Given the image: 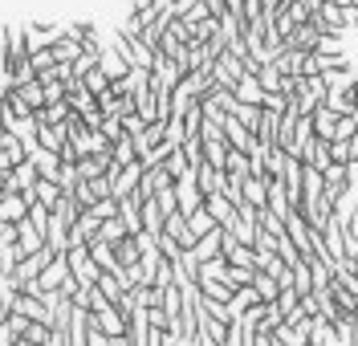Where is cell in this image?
Masks as SVG:
<instances>
[{
	"instance_id": "cell-4",
	"label": "cell",
	"mask_w": 358,
	"mask_h": 346,
	"mask_svg": "<svg viewBox=\"0 0 358 346\" xmlns=\"http://www.w3.org/2000/svg\"><path fill=\"white\" fill-rule=\"evenodd\" d=\"M176 180H179V175L171 171V167H167V163H159V167H147V171H143V184H138V196H143V200H155L159 187L176 184Z\"/></svg>"
},
{
	"instance_id": "cell-10",
	"label": "cell",
	"mask_w": 358,
	"mask_h": 346,
	"mask_svg": "<svg viewBox=\"0 0 358 346\" xmlns=\"http://www.w3.org/2000/svg\"><path fill=\"white\" fill-rule=\"evenodd\" d=\"M301 163H310V167H322V171H326V163H330V143L313 135L310 143L301 147Z\"/></svg>"
},
{
	"instance_id": "cell-16",
	"label": "cell",
	"mask_w": 358,
	"mask_h": 346,
	"mask_svg": "<svg viewBox=\"0 0 358 346\" xmlns=\"http://www.w3.org/2000/svg\"><path fill=\"white\" fill-rule=\"evenodd\" d=\"M252 285L261 289V298H265V301H277V298H281V281L268 273V269H257V281H252Z\"/></svg>"
},
{
	"instance_id": "cell-1",
	"label": "cell",
	"mask_w": 358,
	"mask_h": 346,
	"mask_svg": "<svg viewBox=\"0 0 358 346\" xmlns=\"http://www.w3.org/2000/svg\"><path fill=\"white\" fill-rule=\"evenodd\" d=\"M114 45H118V53H122V57H127L131 66L155 69L159 53H155V49H151V45H147L143 37H131V33H122V29H118V33H114Z\"/></svg>"
},
{
	"instance_id": "cell-13",
	"label": "cell",
	"mask_w": 358,
	"mask_h": 346,
	"mask_svg": "<svg viewBox=\"0 0 358 346\" xmlns=\"http://www.w3.org/2000/svg\"><path fill=\"white\" fill-rule=\"evenodd\" d=\"M200 294L203 298H216V301H232L236 285H228L224 277H200Z\"/></svg>"
},
{
	"instance_id": "cell-15",
	"label": "cell",
	"mask_w": 358,
	"mask_h": 346,
	"mask_svg": "<svg viewBox=\"0 0 358 346\" xmlns=\"http://www.w3.org/2000/svg\"><path fill=\"white\" fill-rule=\"evenodd\" d=\"M187 224H192V232H196V236H203V232H212V229H220V220L212 216V208H208V204L196 208V212L187 216Z\"/></svg>"
},
{
	"instance_id": "cell-22",
	"label": "cell",
	"mask_w": 358,
	"mask_h": 346,
	"mask_svg": "<svg viewBox=\"0 0 358 346\" xmlns=\"http://www.w3.org/2000/svg\"><path fill=\"white\" fill-rule=\"evenodd\" d=\"M203 310H208V318H220V322H236V314H232V305H228V301L203 298Z\"/></svg>"
},
{
	"instance_id": "cell-12",
	"label": "cell",
	"mask_w": 358,
	"mask_h": 346,
	"mask_svg": "<svg viewBox=\"0 0 358 346\" xmlns=\"http://www.w3.org/2000/svg\"><path fill=\"white\" fill-rule=\"evenodd\" d=\"M277 334V343L281 346H310V322H285L281 330H273Z\"/></svg>"
},
{
	"instance_id": "cell-17",
	"label": "cell",
	"mask_w": 358,
	"mask_h": 346,
	"mask_svg": "<svg viewBox=\"0 0 358 346\" xmlns=\"http://www.w3.org/2000/svg\"><path fill=\"white\" fill-rule=\"evenodd\" d=\"M53 53H57V62H78V57H82V53H86V45H82V41H78V37H62V41H57V45H53Z\"/></svg>"
},
{
	"instance_id": "cell-18",
	"label": "cell",
	"mask_w": 358,
	"mask_h": 346,
	"mask_svg": "<svg viewBox=\"0 0 358 346\" xmlns=\"http://www.w3.org/2000/svg\"><path fill=\"white\" fill-rule=\"evenodd\" d=\"M224 281L236 285V289H241V285H252V281H257V269H252V265H228V269H224Z\"/></svg>"
},
{
	"instance_id": "cell-9",
	"label": "cell",
	"mask_w": 358,
	"mask_h": 346,
	"mask_svg": "<svg viewBox=\"0 0 358 346\" xmlns=\"http://www.w3.org/2000/svg\"><path fill=\"white\" fill-rule=\"evenodd\" d=\"M143 232H151V236L167 232V216H163L159 200H143Z\"/></svg>"
},
{
	"instance_id": "cell-19",
	"label": "cell",
	"mask_w": 358,
	"mask_h": 346,
	"mask_svg": "<svg viewBox=\"0 0 358 346\" xmlns=\"http://www.w3.org/2000/svg\"><path fill=\"white\" fill-rule=\"evenodd\" d=\"M98 289H102L110 301H122V294H127V281H122L118 273H102V277H98Z\"/></svg>"
},
{
	"instance_id": "cell-6",
	"label": "cell",
	"mask_w": 358,
	"mask_h": 346,
	"mask_svg": "<svg viewBox=\"0 0 358 346\" xmlns=\"http://www.w3.org/2000/svg\"><path fill=\"white\" fill-rule=\"evenodd\" d=\"M192 253L200 257V265H203V261H216V257H224V224H220V229H212V232H203L200 245H196Z\"/></svg>"
},
{
	"instance_id": "cell-8",
	"label": "cell",
	"mask_w": 358,
	"mask_h": 346,
	"mask_svg": "<svg viewBox=\"0 0 358 346\" xmlns=\"http://www.w3.org/2000/svg\"><path fill=\"white\" fill-rule=\"evenodd\" d=\"M265 82H261V78H257V73H245V78H241V82H236V98H241V102H252V106H265Z\"/></svg>"
},
{
	"instance_id": "cell-20",
	"label": "cell",
	"mask_w": 358,
	"mask_h": 346,
	"mask_svg": "<svg viewBox=\"0 0 358 346\" xmlns=\"http://www.w3.org/2000/svg\"><path fill=\"white\" fill-rule=\"evenodd\" d=\"M24 249L13 240V245H0V273H17V265H21Z\"/></svg>"
},
{
	"instance_id": "cell-24",
	"label": "cell",
	"mask_w": 358,
	"mask_h": 346,
	"mask_svg": "<svg viewBox=\"0 0 358 346\" xmlns=\"http://www.w3.org/2000/svg\"><path fill=\"white\" fill-rule=\"evenodd\" d=\"M277 257H281V261H285V265H297V261H301V249H297V245H293V236H281V245H277Z\"/></svg>"
},
{
	"instance_id": "cell-14",
	"label": "cell",
	"mask_w": 358,
	"mask_h": 346,
	"mask_svg": "<svg viewBox=\"0 0 358 346\" xmlns=\"http://www.w3.org/2000/svg\"><path fill=\"white\" fill-rule=\"evenodd\" d=\"M245 200L252 208H268V180H261V175H248V180H245Z\"/></svg>"
},
{
	"instance_id": "cell-30",
	"label": "cell",
	"mask_w": 358,
	"mask_h": 346,
	"mask_svg": "<svg viewBox=\"0 0 358 346\" xmlns=\"http://www.w3.org/2000/svg\"><path fill=\"white\" fill-rule=\"evenodd\" d=\"M17 346H37V343H29V338H17Z\"/></svg>"
},
{
	"instance_id": "cell-23",
	"label": "cell",
	"mask_w": 358,
	"mask_h": 346,
	"mask_svg": "<svg viewBox=\"0 0 358 346\" xmlns=\"http://www.w3.org/2000/svg\"><path fill=\"white\" fill-rule=\"evenodd\" d=\"M29 62H33L37 73H45V69L57 66V53H53V45H49V49H33V53H29Z\"/></svg>"
},
{
	"instance_id": "cell-26",
	"label": "cell",
	"mask_w": 358,
	"mask_h": 346,
	"mask_svg": "<svg viewBox=\"0 0 358 346\" xmlns=\"http://www.w3.org/2000/svg\"><path fill=\"white\" fill-rule=\"evenodd\" d=\"M326 180H334V184H346V163H326Z\"/></svg>"
},
{
	"instance_id": "cell-11",
	"label": "cell",
	"mask_w": 358,
	"mask_h": 346,
	"mask_svg": "<svg viewBox=\"0 0 358 346\" xmlns=\"http://www.w3.org/2000/svg\"><path fill=\"white\" fill-rule=\"evenodd\" d=\"M261 289H257V285H241V289H236V294H232V301H228V305H232V314H236V318H245L248 310H252V305H261Z\"/></svg>"
},
{
	"instance_id": "cell-31",
	"label": "cell",
	"mask_w": 358,
	"mask_h": 346,
	"mask_svg": "<svg viewBox=\"0 0 358 346\" xmlns=\"http://www.w3.org/2000/svg\"><path fill=\"white\" fill-rule=\"evenodd\" d=\"M350 265H355V273H358V253H355V257H350Z\"/></svg>"
},
{
	"instance_id": "cell-7",
	"label": "cell",
	"mask_w": 358,
	"mask_h": 346,
	"mask_svg": "<svg viewBox=\"0 0 358 346\" xmlns=\"http://www.w3.org/2000/svg\"><path fill=\"white\" fill-rule=\"evenodd\" d=\"M0 220H13V224L29 220V200H24V192H8V196L0 200Z\"/></svg>"
},
{
	"instance_id": "cell-2",
	"label": "cell",
	"mask_w": 358,
	"mask_h": 346,
	"mask_svg": "<svg viewBox=\"0 0 358 346\" xmlns=\"http://www.w3.org/2000/svg\"><path fill=\"white\" fill-rule=\"evenodd\" d=\"M69 277H73V265H69V249H66V253H57V257H53V261L41 269L37 285H41V289H62Z\"/></svg>"
},
{
	"instance_id": "cell-5",
	"label": "cell",
	"mask_w": 358,
	"mask_h": 346,
	"mask_svg": "<svg viewBox=\"0 0 358 346\" xmlns=\"http://www.w3.org/2000/svg\"><path fill=\"white\" fill-rule=\"evenodd\" d=\"M310 118H313V135L326 138V143H334V135H338V118H342L334 106H330V102H322V106H317Z\"/></svg>"
},
{
	"instance_id": "cell-28",
	"label": "cell",
	"mask_w": 358,
	"mask_h": 346,
	"mask_svg": "<svg viewBox=\"0 0 358 346\" xmlns=\"http://www.w3.org/2000/svg\"><path fill=\"white\" fill-rule=\"evenodd\" d=\"M346 29H358V4H350V8H346Z\"/></svg>"
},
{
	"instance_id": "cell-21",
	"label": "cell",
	"mask_w": 358,
	"mask_h": 346,
	"mask_svg": "<svg viewBox=\"0 0 358 346\" xmlns=\"http://www.w3.org/2000/svg\"><path fill=\"white\" fill-rule=\"evenodd\" d=\"M102 236H106L110 245H118V240H127V236H131V229L122 224V216H110V220H102Z\"/></svg>"
},
{
	"instance_id": "cell-3",
	"label": "cell",
	"mask_w": 358,
	"mask_h": 346,
	"mask_svg": "<svg viewBox=\"0 0 358 346\" xmlns=\"http://www.w3.org/2000/svg\"><path fill=\"white\" fill-rule=\"evenodd\" d=\"M53 257H57V249L45 240L37 253H24V257H21V265H17V277H21L24 285H29V281H37V277H41V269L49 265V261H53Z\"/></svg>"
},
{
	"instance_id": "cell-25",
	"label": "cell",
	"mask_w": 358,
	"mask_h": 346,
	"mask_svg": "<svg viewBox=\"0 0 358 346\" xmlns=\"http://www.w3.org/2000/svg\"><path fill=\"white\" fill-rule=\"evenodd\" d=\"M317 49H322V53H342V33H322Z\"/></svg>"
},
{
	"instance_id": "cell-29",
	"label": "cell",
	"mask_w": 358,
	"mask_h": 346,
	"mask_svg": "<svg viewBox=\"0 0 358 346\" xmlns=\"http://www.w3.org/2000/svg\"><path fill=\"white\" fill-rule=\"evenodd\" d=\"M350 346H358V326H355V334H350Z\"/></svg>"
},
{
	"instance_id": "cell-27",
	"label": "cell",
	"mask_w": 358,
	"mask_h": 346,
	"mask_svg": "<svg viewBox=\"0 0 358 346\" xmlns=\"http://www.w3.org/2000/svg\"><path fill=\"white\" fill-rule=\"evenodd\" d=\"M346 192H358V159L346 163Z\"/></svg>"
}]
</instances>
